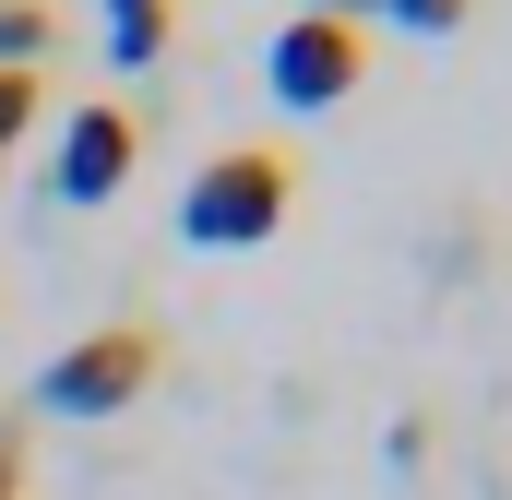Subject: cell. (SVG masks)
I'll return each instance as SVG.
<instances>
[{
	"instance_id": "obj_2",
	"label": "cell",
	"mask_w": 512,
	"mask_h": 500,
	"mask_svg": "<svg viewBox=\"0 0 512 500\" xmlns=\"http://www.w3.org/2000/svg\"><path fill=\"white\" fill-rule=\"evenodd\" d=\"M155 381H167V334L155 322H96V334H72L36 370V417H120Z\"/></svg>"
},
{
	"instance_id": "obj_8",
	"label": "cell",
	"mask_w": 512,
	"mask_h": 500,
	"mask_svg": "<svg viewBox=\"0 0 512 500\" xmlns=\"http://www.w3.org/2000/svg\"><path fill=\"white\" fill-rule=\"evenodd\" d=\"M36 108H48V72H0V167H12V143L36 131Z\"/></svg>"
},
{
	"instance_id": "obj_3",
	"label": "cell",
	"mask_w": 512,
	"mask_h": 500,
	"mask_svg": "<svg viewBox=\"0 0 512 500\" xmlns=\"http://www.w3.org/2000/svg\"><path fill=\"white\" fill-rule=\"evenodd\" d=\"M358 72H370V24H334V12H286L274 48H262L274 108H346Z\"/></svg>"
},
{
	"instance_id": "obj_5",
	"label": "cell",
	"mask_w": 512,
	"mask_h": 500,
	"mask_svg": "<svg viewBox=\"0 0 512 500\" xmlns=\"http://www.w3.org/2000/svg\"><path fill=\"white\" fill-rule=\"evenodd\" d=\"M167 36H179V0H108V60L120 72H143Z\"/></svg>"
},
{
	"instance_id": "obj_4",
	"label": "cell",
	"mask_w": 512,
	"mask_h": 500,
	"mask_svg": "<svg viewBox=\"0 0 512 500\" xmlns=\"http://www.w3.org/2000/svg\"><path fill=\"white\" fill-rule=\"evenodd\" d=\"M131 167H143V120L108 108V96H84L72 120H60V155H48V191L60 203H108Z\"/></svg>"
},
{
	"instance_id": "obj_1",
	"label": "cell",
	"mask_w": 512,
	"mask_h": 500,
	"mask_svg": "<svg viewBox=\"0 0 512 500\" xmlns=\"http://www.w3.org/2000/svg\"><path fill=\"white\" fill-rule=\"evenodd\" d=\"M286 215H298V167H286L274 143H227V155H203L191 191H179V239H191V250H262Z\"/></svg>"
},
{
	"instance_id": "obj_9",
	"label": "cell",
	"mask_w": 512,
	"mask_h": 500,
	"mask_svg": "<svg viewBox=\"0 0 512 500\" xmlns=\"http://www.w3.org/2000/svg\"><path fill=\"white\" fill-rule=\"evenodd\" d=\"M0 500H24V417H0Z\"/></svg>"
},
{
	"instance_id": "obj_7",
	"label": "cell",
	"mask_w": 512,
	"mask_h": 500,
	"mask_svg": "<svg viewBox=\"0 0 512 500\" xmlns=\"http://www.w3.org/2000/svg\"><path fill=\"white\" fill-rule=\"evenodd\" d=\"M48 48H60V12L48 0H0V72H48Z\"/></svg>"
},
{
	"instance_id": "obj_6",
	"label": "cell",
	"mask_w": 512,
	"mask_h": 500,
	"mask_svg": "<svg viewBox=\"0 0 512 500\" xmlns=\"http://www.w3.org/2000/svg\"><path fill=\"white\" fill-rule=\"evenodd\" d=\"M298 12H334V24H370L382 12V24H417V36H453L477 0H298Z\"/></svg>"
}]
</instances>
